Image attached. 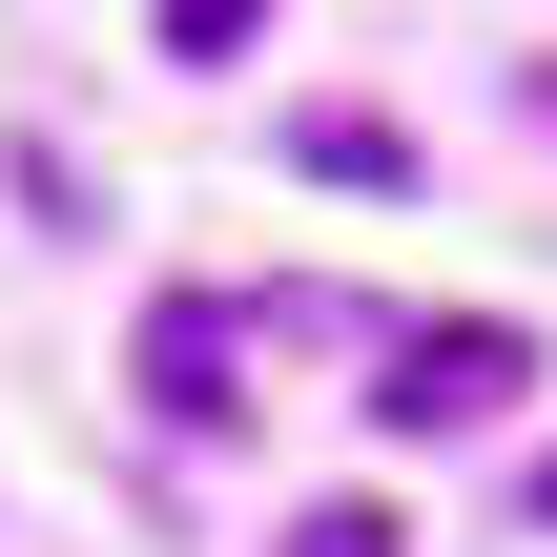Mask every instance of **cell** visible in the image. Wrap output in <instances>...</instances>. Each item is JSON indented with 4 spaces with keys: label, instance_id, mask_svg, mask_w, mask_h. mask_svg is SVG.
<instances>
[{
    "label": "cell",
    "instance_id": "obj_6",
    "mask_svg": "<svg viewBox=\"0 0 557 557\" xmlns=\"http://www.w3.org/2000/svg\"><path fill=\"white\" fill-rule=\"evenodd\" d=\"M517 103H537V124H557V62H517Z\"/></svg>",
    "mask_w": 557,
    "mask_h": 557
},
{
    "label": "cell",
    "instance_id": "obj_2",
    "mask_svg": "<svg viewBox=\"0 0 557 557\" xmlns=\"http://www.w3.org/2000/svg\"><path fill=\"white\" fill-rule=\"evenodd\" d=\"M227 331H248L227 289H165V310H145V393H165V434H248V372H227Z\"/></svg>",
    "mask_w": 557,
    "mask_h": 557
},
{
    "label": "cell",
    "instance_id": "obj_3",
    "mask_svg": "<svg viewBox=\"0 0 557 557\" xmlns=\"http://www.w3.org/2000/svg\"><path fill=\"white\" fill-rule=\"evenodd\" d=\"M289 165H310V186H413V145H393L372 103H331V124H289Z\"/></svg>",
    "mask_w": 557,
    "mask_h": 557
},
{
    "label": "cell",
    "instance_id": "obj_7",
    "mask_svg": "<svg viewBox=\"0 0 557 557\" xmlns=\"http://www.w3.org/2000/svg\"><path fill=\"white\" fill-rule=\"evenodd\" d=\"M517 517H537V537H557V455H537V496H517Z\"/></svg>",
    "mask_w": 557,
    "mask_h": 557
},
{
    "label": "cell",
    "instance_id": "obj_5",
    "mask_svg": "<svg viewBox=\"0 0 557 557\" xmlns=\"http://www.w3.org/2000/svg\"><path fill=\"white\" fill-rule=\"evenodd\" d=\"M289 557H393V517H372V496H331V517H310Z\"/></svg>",
    "mask_w": 557,
    "mask_h": 557
},
{
    "label": "cell",
    "instance_id": "obj_4",
    "mask_svg": "<svg viewBox=\"0 0 557 557\" xmlns=\"http://www.w3.org/2000/svg\"><path fill=\"white\" fill-rule=\"evenodd\" d=\"M248 21L269 0H165V62H248Z\"/></svg>",
    "mask_w": 557,
    "mask_h": 557
},
{
    "label": "cell",
    "instance_id": "obj_1",
    "mask_svg": "<svg viewBox=\"0 0 557 557\" xmlns=\"http://www.w3.org/2000/svg\"><path fill=\"white\" fill-rule=\"evenodd\" d=\"M537 393V351L517 331H393V372H372V413L393 434H475V413H517Z\"/></svg>",
    "mask_w": 557,
    "mask_h": 557
}]
</instances>
